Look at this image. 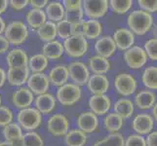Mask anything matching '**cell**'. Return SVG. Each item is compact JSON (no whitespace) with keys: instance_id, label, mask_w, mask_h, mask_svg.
I'll list each match as a JSON object with an SVG mask.
<instances>
[{"instance_id":"cell-7","label":"cell","mask_w":157,"mask_h":146,"mask_svg":"<svg viewBox=\"0 0 157 146\" xmlns=\"http://www.w3.org/2000/svg\"><path fill=\"white\" fill-rule=\"evenodd\" d=\"M114 87L118 94L123 96L133 95L137 90V80L132 74L122 72L119 73L114 79Z\"/></svg>"},{"instance_id":"cell-25","label":"cell","mask_w":157,"mask_h":146,"mask_svg":"<svg viewBox=\"0 0 157 146\" xmlns=\"http://www.w3.org/2000/svg\"><path fill=\"white\" fill-rule=\"evenodd\" d=\"M44 12L46 15V18L49 20V21L57 24L64 19L66 10H64L62 2L52 1L48 3V5L46 6V11H44Z\"/></svg>"},{"instance_id":"cell-13","label":"cell","mask_w":157,"mask_h":146,"mask_svg":"<svg viewBox=\"0 0 157 146\" xmlns=\"http://www.w3.org/2000/svg\"><path fill=\"white\" fill-rule=\"evenodd\" d=\"M89 107L92 111L98 115H105L111 108L110 97L106 95H92L89 99Z\"/></svg>"},{"instance_id":"cell-4","label":"cell","mask_w":157,"mask_h":146,"mask_svg":"<svg viewBox=\"0 0 157 146\" xmlns=\"http://www.w3.org/2000/svg\"><path fill=\"white\" fill-rule=\"evenodd\" d=\"M63 50L70 58H81L85 56L89 48L87 39L82 34H74L63 42Z\"/></svg>"},{"instance_id":"cell-42","label":"cell","mask_w":157,"mask_h":146,"mask_svg":"<svg viewBox=\"0 0 157 146\" xmlns=\"http://www.w3.org/2000/svg\"><path fill=\"white\" fill-rule=\"evenodd\" d=\"M14 118L13 111L7 106H0V127H5L12 123Z\"/></svg>"},{"instance_id":"cell-53","label":"cell","mask_w":157,"mask_h":146,"mask_svg":"<svg viewBox=\"0 0 157 146\" xmlns=\"http://www.w3.org/2000/svg\"><path fill=\"white\" fill-rule=\"evenodd\" d=\"M5 28H6V24H5L4 20L0 17V35H2V33H4Z\"/></svg>"},{"instance_id":"cell-17","label":"cell","mask_w":157,"mask_h":146,"mask_svg":"<svg viewBox=\"0 0 157 146\" xmlns=\"http://www.w3.org/2000/svg\"><path fill=\"white\" fill-rule=\"evenodd\" d=\"M34 101V95L31 93V91L28 87H20L16 90L12 95V102L13 104L20 108V109H25V108L30 107L31 103Z\"/></svg>"},{"instance_id":"cell-56","label":"cell","mask_w":157,"mask_h":146,"mask_svg":"<svg viewBox=\"0 0 157 146\" xmlns=\"http://www.w3.org/2000/svg\"><path fill=\"white\" fill-rule=\"evenodd\" d=\"M1 102H2V99H1V95H0V106H1Z\"/></svg>"},{"instance_id":"cell-12","label":"cell","mask_w":157,"mask_h":146,"mask_svg":"<svg viewBox=\"0 0 157 146\" xmlns=\"http://www.w3.org/2000/svg\"><path fill=\"white\" fill-rule=\"evenodd\" d=\"M154 120L150 114L147 113H140L132 121V128L137 134L144 136L153 131Z\"/></svg>"},{"instance_id":"cell-10","label":"cell","mask_w":157,"mask_h":146,"mask_svg":"<svg viewBox=\"0 0 157 146\" xmlns=\"http://www.w3.org/2000/svg\"><path fill=\"white\" fill-rule=\"evenodd\" d=\"M47 129L54 137H64L69 129V121L62 113H57L48 119Z\"/></svg>"},{"instance_id":"cell-44","label":"cell","mask_w":157,"mask_h":146,"mask_svg":"<svg viewBox=\"0 0 157 146\" xmlns=\"http://www.w3.org/2000/svg\"><path fill=\"white\" fill-rule=\"evenodd\" d=\"M138 4L140 6V10L147 12L148 14L155 13L157 11V1L156 0H139Z\"/></svg>"},{"instance_id":"cell-8","label":"cell","mask_w":157,"mask_h":146,"mask_svg":"<svg viewBox=\"0 0 157 146\" xmlns=\"http://www.w3.org/2000/svg\"><path fill=\"white\" fill-rule=\"evenodd\" d=\"M124 61L127 66L132 69H139L143 67L147 62V56L144 48L140 46H132L128 50L124 51Z\"/></svg>"},{"instance_id":"cell-49","label":"cell","mask_w":157,"mask_h":146,"mask_svg":"<svg viewBox=\"0 0 157 146\" xmlns=\"http://www.w3.org/2000/svg\"><path fill=\"white\" fill-rule=\"evenodd\" d=\"M10 47V43L5 38L4 35H0V54L6 53Z\"/></svg>"},{"instance_id":"cell-29","label":"cell","mask_w":157,"mask_h":146,"mask_svg":"<svg viewBox=\"0 0 157 146\" xmlns=\"http://www.w3.org/2000/svg\"><path fill=\"white\" fill-rule=\"evenodd\" d=\"M88 137L79 129H70L64 136V142L67 146H85L87 143Z\"/></svg>"},{"instance_id":"cell-35","label":"cell","mask_w":157,"mask_h":146,"mask_svg":"<svg viewBox=\"0 0 157 146\" xmlns=\"http://www.w3.org/2000/svg\"><path fill=\"white\" fill-rule=\"evenodd\" d=\"M124 139L123 134L120 133H109L104 138L98 140L93 144V146H124Z\"/></svg>"},{"instance_id":"cell-26","label":"cell","mask_w":157,"mask_h":146,"mask_svg":"<svg viewBox=\"0 0 157 146\" xmlns=\"http://www.w3.org/2000/svg\"><path fill=\"white\" fill-rule=\"evenodd\" d=\"M110 62L108 58H105L101 56H93L89 59V70L94 74L105 75L110 70Z\"/></svg>"},{"instance_id":"cell-34","label":"cell","mask_w":157,"mask_h":146,"mask_svg":"<svg viewBox=\"0 0 157 146\" xmlns=\"http://www.w3.org/2000/svg\"><path fill=\"white\" fill-rule=\"evenodd\" d=\"M142 81L144 87L149 91L157 89V67L148 66L143 72Z\"/></svg>"},{"instance_id":"cell-21","label":"cell","mask_w":157,"mask_h":146,"mask_svg":"<svg viewBox=\"0 0 157 146\" xmlns=\"http://www.w3.org/2000/svg\"><path fill=\"white\" fill-rule=\"evenodd\" d=\"M34 104L35 108L41 114H49L56 108L57 100L52 94L45 93L35 97Z\"/></svg>"},{"instance_id":"cell-33","label":"cell","mask_w":157,"mask_h":146,"mask_svg":"<svg viewBox=\"0 0 157 146\" xmlns=\"http://www.w3.org/2000/svg\"><path fill=\"white\" fill-rule=\"evenodd\" d=\"M124 119L116 114L115 112L107 114L104 119V126L106 131H108L110 133H118L122 129Z\"/></svg>"},{"instance_id":"cell-23","label":"cell","mask_w":157,"mask_h":146,"mask_svg":"<svg viewBox=\"0 0 157 146\" xmlns=\"http://www.w3.org/2000/svg\"><path fill=\"white\" fill-rule=\"evenodd\" d=\"M156 101V95L152 91L143 90L135 95V104L139 109L147 110L152 108Z\"/></svg>"},{"instance_id":"cell-39","label":"cell","mask_w":157,"mask_h":146,"mask_svg":"<svg viewBox=\"0 0 157 146\" xmlns=\"http://www.w3.org/2000/svg\"><path fill=\"white\" fill-rule=\"evenodd\" d=\"M84 12L82 9H76V10H66L64 13V19L71 24H81L83 23L84 20Z\"/></svg>"},{"instance_id":"cell-52","label":"cell","mask_w":157,"mask_h":146,"mask_svg":"<svg viewBox=\"0 0 157 146\" xmlns=\"http://www.w3.org/2000/svg\"><path fill=\"white\" fill-rule=\"evenodd\" d=\"M6 82V71L0 67V88L3 87V85Z\"/></svg>"},{"instance_id":"cell-6","label":"cell","mask_w":157,"mask_h":146,"mask_svg":"<svg viewBox=\"0 0 157 146\" xmlns=\"http://www.w3.org/2000/svg\"><path fill=\"white\" fill-rule=\"evenodd\" d=\"M67 67L68 71V77L71 79L73 84L79 86V87L87 84L91 75L88 66L84 62H72Z\"/></svg>"},{"instance_id":"cell-9","label":"cell","mask_w":157,"mask_h":146,"mask_svg":"<svg viewBox=\"0 0 157 146\" xmlns=\"http://www.w3.org/2000/svg\"><path fill=\"white\" fill-rule=\"evenodd\" d=\"M82 10L90 20H98L107 13L108 1L106 0H85L82 1Z\"/></svg>"},{"instance_id":"cell-11","label":"cell","mask_w":157,"mask_h":146,"mask_svg":"<svg viewBox=\"0 0 157 146\" xmlns=\"http://www.w3.org/2000/svg\"><path fill=\"white\" fill-rule=\"evenodd\" d=\"M26 84L31 93L37 95L47 93L50 87L49 79L45 73H32L29 75Z\"/></svg>"},{"instance_id":"cell-47","label":"cell","mask_w":157,"mask_h":146,"mask_svg":"<svg viewBox=\"0 0 157 146\" xmlns=\"http://www.w3.org/2000/svg\"><path fill=\"white\" fill-rule=\"evenodd\" d=\"M145 138V145L147 146H157V132L152 131L147 134Z\"/></svg>"},{"instance_id":"cell-43","label":"cell","mask_w":157,"mask_h":146,"mask_svg":"<svg viewBox=\"0 0 157 146\" xmlns=\"http://www.w3.org/2000/svg\"><path fill=\"white\" fill-rule=\"evenodd\" d=\"M124 146H147L145 138L137 133H132L125 139Z\"/></svg>"},{"instance_id":"cell-3","label":"cell","mask_w":157,"mask_h":146,"mask_svg":"<svg viewBox=\"0 0 157 146\" xmlns=\"http://www.w3.org/2000/svg\"><path fill=\"white\" fill-rule=\"evenodd\" d=\"M17 120L21 129H24L28 132H33L41 125L42 114L36 108L28 107L19 111Z\"/></svg>"},{"instance_id":"cell-16","label":"cell","mask_w":157,"mask_h":146,"mask_svg":"<svg viewBox=\"0 0 157 146\" xmlns=\"http://www.w3.org/2000/svg\"><path fill=\"white\" fill-rule=\"evenodd\" d=\"M86 85L92 95H105L109 89V80L105 75L93 74Z\"/></svg>"},{"instance_id":"cell-48","label":"cell","mask_w":157,"mask_h":146,"mask_svg":"<svg viewBox=\"0 0 157 146\" xmlns=\"http://www.w3.org/2000/svg\"><path fill=\"white\" fill-rule=\"evenodd\" d=\"M49 1L48 0H30L29 4L32 7V9H39L42 10L44 7H46Z\"/></svg>"},{"instance_id":"cell-32","label":"cell","mask_w":157,"mask_h":146,"mask_svg":"<svg viewBox=\"0 0 157 146\" xmlns=\"http://www.w3.org/2000/svg\"><path fill=\"white\" fill-rule=\"evenodd\" d=\"M36 31H37V36L42 41H44L46 43L55 40V38L57 37L56 24L49 21H47L46 23L43 24Z\"/></svg>"},{"instance_id":"cell-37","label":"cell","mask_w":157,"mask_h":146,"mask_svg":"<svg viewBox=\"0 0 157 146\" xmlns=\"http://www.w3.org/2000/svg\"><path fill=\"white\" fill-rule=\"evenodd\" d=\"M108 5L115 14L123 15L129 12L130 9L133 7V1L132 0H111Z\"/></svg>"},{"instance_id":"cell-15","label":"cell","mask_w":157,"mask_h":146,"mask_svg":"<svg viewBox=\"0 0 157 146\" xmlns=\"http://www.w3.org/2000/svg\"><path fill=\"white\" fill-rule=\"evenodd\" d=\"M112 39L115 43L116 48L121 51H126L134 46L135 34L126 28H120L114 31Z\"/></svg>"},{"instance_id":"cell-22","label":"cell","mask_w":157,"mask_h":146,"mask_svg":"<svg viewBox=\"0 0 157 146\" xmlns=\"http://www.w3.org/2000/svg\"><path fill=\"white\" fill-rule=\"evenodd\" d=\"M47 76L49 82L57 87H61V86L67 84L69 78L67 67L66 66H62V64L54 66Z\"/></svg>"},{"instance_id":"cell-18","label":"cell","mask_w":157,"mask_h":146,"mask_svg":"<svg viewBox=\"0 0 157 146\" xmlns=\"http://www.w3.org/2000/svg\"><path fill=\"white\" fill-rule=\"evenodd\" d=\"M6 62L9 68L28 67L29 57L26 52L21 48H14L7 54Z\"/></svg>"},{"instance_id":"cell-45","label":"cell","mask_w":157,"mask_h":146,"mask_svg":"<svg viewBox=\"0 0 157 146\" xmlns=\"http://www.w3.org/2000/svg\"><path fill=\"white\" fill-rule=\"evenodd\" d=\"M64 10H76L82 9V1L80 0H64L63 2Z\"/></svg>"},{"instance_id":"cell-36","label":"cell","mask_w":157,"mask_h":146,"mask_svg":"<svg viewBox=\"0 0 157 146\" xmlns=\"http://www.w3.org/2000/svg\"><path fill=\"white\" fill-rule=\"evenodd\" d=\"M2 133L6 141H11L13 139L23 137V129L19 126L18 123L12 122L4 127Z\"/></svg>"},{"instance_id":"cell-41","label":"cell","mask_w":157,"mask_h":146,"mask_svg":"<svg viewBox=\"0 0 157 146\" xmlns=\"http://www.w3.org/2000/svg\"><path fill=\"white\" fill-rule=\"evenodd\" d=\"M144 50L149 59H151V61H156L157 59V39L151 38L145 41Z\"/></svg>"},{"instance_id":"cell-40","label":"cell","mask_w":157,"mask_h":146,"mask_svg":"<svg viewBox=\"0 0 157 146\" xmlns=\"http://www.w3.org/2000/svg\"><path fill=\"white\" fill-rule=\"evenodd\" d=\"M25 146H43L44 141L39 133L35 132H28L23 134Z\"/></svg>"},{"instance_id":"cell-38","label":"cell","mask_w":157,"mask_h":146,"mask_svg":"<svg viewBox=\"0 0 157 146\" xmlns=\"http://www.w3.org/2000/svg\"><path fill=\"white\" fill-rule=\"evenodd\" d=\"M57 28V36L63 40L67 39L68 37L72 35V24L68 23L67 21L63 20L56 24Z\"/></svg>"},{"instance_id":"cell-5","label":"cell","mask_w":157,"mask_h":146,"mask_svg":"<svg viewBox=\"0 0 157 146\" xmlns=\"http://www.w3.org/2000/svg\"><path fill=\"white\" fill-rule=\"evenodd\" d=\"M82 90L73 83H67L57 90V99L63 106H72L81 99Z\"/></svg>"},{"instance_id":"cell-24","label":"cell","mask_w":157,"mask_h":146,"mask_svg":"<svg viewBox=\"0 0 157 146\" xmlns=\"http://www.w3.org/2000/svg\"><path fill=\"white\" fill-rule=\"evenodd\" d=\"M102 32V24L98 20L84 21L82 24V35L86 39H97Z\"/></svg>"},{"instance_id":"cell-31","label":"cell","mask_w":157,"mask_h":146,"mask_svg":"<svg viewBox=\"0 0 157 146\" xmlns=\"http://www.w3.org/2000/svg\"><path fill=\"white\" fill-rule=\"evenodd\" d=\"M48 58L43 56L42 54H36V55L29 58L28 68L32 73H43V71L48 67Z\"/></svg>"},{"instance_id":"cell-55","label":"cell","mask_w":157,"mask_h":146,"mask_svg":"<svg viewBox=\"0 0 157 146\" xmlns=\"http://www.w3.org/2000/svg\"><path fill=\"white\" fill-rule=\"evenodd\" d=\"M0 146H11L9 141H6V140H3V141H0Z\"/></svg>"},{"instance_id":"cell-1","label":"cell","mask_w":157,"mask_h":146,"mask_svg":"<svg viewBox=\"0 0 157 146\" xmlns=\"http://www.w3.org/2000/svg\"><path fill=\"white\" fill-rule=\"evenodd\" d=\"M129 30L134 34L144 35L151 29L153 25V16L142 10H135L129 14L127 18Z\"/></svg>"},{"instance_id":"cell-51","label":"cell","mask_w":157,"mask_h":146,"mask_svg":"<svg viewBox=\"0 0 157 146\" xmlns=\"http://www.w3.org/2000/svg\"><path fill=\"white\" fill-rule=\"evenodd\" d=\"M9 6V1L7 0H0V15L4 14Z\"/></svg>"},{"instance_id":"cell-2","label":"cell","mask_w":157,"mask_h":146,"mask_svg":"<svg viewBox=\"0 0 157 146\" xmlns=\"http://www.w3.org/2000/svg\"><path fill=\"white\" fill-rule=\"evenodd\" d=\"M4 37L10 44L20 46L24 44L29 37V28L21 21H15L10 23L4 31Z\"/></svg>"},{"instance_id":"cell-19","label":"cell","mask_w":157,"mask_h":146,"mask_svg":"<svg viewBox=\"0 0 157 146\" xmlns=\"http://www.w3.org/2000/svg\"><path fill=\"white\" fill-rule=\"evenodd\" d=\"M29 77V70L28 67L21 68H9L6 72V80L12 86L23 87L28 82Z\"/></svg>"},{"instance_id":"cell-50","label":"cell","mask_w":157,"mask_h":146,"mask_svg":"<svg viewBox=\"0 0 157 146\" xmlns=\"http://www.w3.org/2000/svg\"><path fill=\"white\" fill-rule=\"evenodd\" d=\"M11 146H25V143H24V138L23 137H21L19 138H16V139H13L9 141Z\"/></svg>"},{"instance_id":"cell-46","label":"cell","mask_w":157,"mask_h":146,"mask_svg":"<svg viewBox=\"0 0 157 146\" xmlns=\"http://www.w3.org/2000/svg\"><path fill=\"white\" fill-rule=\"evenodd\" d=\"M29 4V1H28V0H11V1H9V5L15 11L24 10Z\"/></svg>"},{"instance_id":"cell-54","label":"cell","mask_w":157,"mask_h":146,"mask_svg":"<svg viewBox=\"0 0 157 146\" xmlns=\"http://www.w3.org/2000/svg\"><path fill=\"white\" fill-rule=\"evenodd\" d=\"M151 117L153 118V120L156 121V119H157V104L156 103L152 106V115H151Z\"/></svg>"},{"instance_id":"cell-14","label":"cell","mask_w":157,"mask_h":146,"mask_svg":"<svg viewBox=\"0 0 157 146\" xmlns=\"http://www.w3.org/2000/svg\"><path fill=\"white\" fill-rule=\"evenodd\" d=\"M77 127L83 133H94L99 127V118L92 111H84L80 113L76 120Z\"/></svg>"},{"instance_id":"cell-27","label":"cell","mask_w":157,"mask_h":146,"mask_svg":"<svg viewBox=\"0 0 157 146\" xmlns=\"http://www.w3.org/2000/svg\"><path fill=\"white\" fill-rule=\"evenodd\" d=\"M64 53L63 43L59 40H53L47 42L42 48V55L45 56L48 59H58Z\"/></svg>"},{"instance_id":"cell-30","label":"cell","mask_w":157,"mask_h":146,"mask_svg":"<svg viewBox=\"0 0 157 146\" xmlns=\"http://www.w3.org/2000/svg\"><path fill=\"white\" fill-rule=\"evenodd\" d=\"M113 109L116 114L121 116L123 119L130 118L134 113V102L129 99H120L113 105Z\"/></svg>"},{"instance_id":"cell-20","label":"cell","mask_w":157,"mask_h":146,"mask_svg":"<svg viewBox=\"0 0 157 146\" xmlns=\"http://www.w3.org/2000/svg\"><path fill=\"white\" fill-rule=\"evenodd\" d=\"M95 50L98 56L108 58L115 53L116 46L111 36H102L96 41Z\"/></svg>"},{"instance_id":"cell-28","label":"cell","mask_w":157,"mask_h":146,"mask_svg":"<svg viewBox=\"0 0 157 146\" xmlns=\"http://www.w3.org/2000/svg\"><path fill=\"white\" fill-rule=\"evenodd\" d=\"M25 21L29 26H30L32 29L37 30L43 24L46 23L47 18L43 10L30 9L25 15Z\"/></svg>"}]
</instances>
